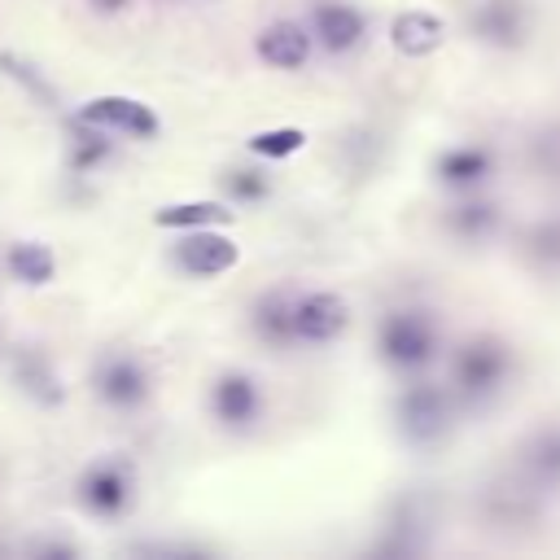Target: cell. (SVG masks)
<instances>
[{"label": "cell", "mask_w": 560, "mask_h": 560, "mask_svg": "<svg viewBox=\"0 0 560 560\" xmlns=\"http://www.w3.org/2000/svg\"><path fill=\"white\" fill-rule=\"evenodd\" d=\"M245 144H249V153L280 162V158H293L298 149H306V131L302 127H267V131H254Z\"/></svg>", "instance_id": "obj_19"}, {"label": "cell", "mask_w": 560, "mask_h": 560, "mask_svg": "<svg viewBox=\"0 0 560 560\" xmlns=\"http://www.w3.org/2000/svg\"><path fill=\"white\" fill-rule=\"evenodd\" d=\"M254 52L271 70H302L315 52V35H311V26H302L293 18H276L254 35Z\"/></svg>", "instance_id": "obj_7"}, {"label": "cell", "mask_w": 560, "mask_h": 560, "mask_svg": "<svg viewBox=\"0 0 560 560\" xmlns=\"http://www.w3.org/2000/svg\"><path fill=\"white\" fill-rule=\"evenodd\" d=\"M109 136H114V131H105V127H92V122H79V118H74V140H70V171H79V175L96 171V166H101V162L114 153Z\"/></svg>", "instance_id": "obj_16"}, {"label": "cell", "mask_w": 560, "mask_h": 560, "mask_svg": "<svg viewBox=\"0 0 560 560\" xmlns=\"http://www.w3.org/2000/svg\"><path fill=\"white\" fill-rule=\"evenodd\" d=\"M503 372H508V354L494 341H472L455 359V385L464 394H490V389H499Z\"/></svg>", "instance_id": "obj_11"}, {"label": "cell", "mask_w": 560, "mask_h": 560, "mask_svg": "<svg viewBox=\"0 0 560 560\" xmlns=\"http://www.w3.org/2000/svg\"><path fill=\"white\" fill-rule=\"evenodd\" d=\"M4 271L18 284H48L57 276V254L44 241H13L4 249Z\"/></svg>", "instance_id": "obj_14"}, {"label": "cell", "mask_w": 560, "mask_h": 560, "mask_svg": "<svg viewBox=\"0 0 560 560\" xmlns=\"http://www.w3.org/2000/svg\"><path fill=\"white\" fill-rule=\"evenodd\" d=\"M368 22L354 4L346 0H315L311 4V35L324 52H350L359 39H363Z\"/></svg>", "instance_id": "obj_9"}, {"label": "cell", "mask_w": 560, "mask_h": 560, "mask_svg": "<svg viewBox=\"0 0 560 560\" xmlns=\"http://www.w3.org/2000/svg\"><path fill=\"white\" fill-rule=\"evenodd\" d=\"M223 184H228L232 201H241V206H258V201H267V192H271V179H267L262 171H254V166H245V171H228Z\"/></svg>", "instance_id": "obj_21"}, {"label": "cell", "mask_w": 560, "mask_h": 560, "mask_svg": "<svg viewBox=\"0 0 560 560\" xmlns=\"http://www.w3.org/2000/svg\"><path fill=\"white\" fill-rule=\"evenodd\" d=\"M236 210H228L223 201H175V206H162L153 210V223L158 228H219V223H232Z\"/></svg>", "instance_id": "obj_15"}, {"label": "cell", "mask_w": 560, "mask_h": 560, "mask_svg": "<svg viewBox=\"0 0 560 560\" xmlns=\"http://www.w3.org/2000/svg\"><path fill=\"white\" fill-rule=\"evenodd\" d=\"M92 394L114 411H136L149 398V372L131 354H105L92 368Z\"/></svg>", "instance_id": "obj_4"}, {"label": "cell", "mask_w": 560, "mask_h": 560, "mask_svg": "<svg viewBox=\"0 0 560 560\" xmlns=\"http://www.w3.org/2000/svg\"><path fill=\"white\" fill-rule=\"evenodd\" d=\"M376 341H381L385 363L411 372V368H424V363L433 359V350H438V328H433V319L420 315V311H389V315L381 319Z\"/></svg>", "instance_id": "obj_2"}, {"label": "cell", "mask_w": 560, "mask_h": 560, "mask_svg": "<svg viewBox=\"0 0 560 560\" xmlns=\"http://www.w3.org/2000/svg\"><path fill=\"white\" fill-rule=\"evenodd\" d=\"M0 66H4L13 79H22V83H26V92H35L39 101H52V88H48L39 74H31V66H22V61H18V57H9V52L0 57Z\"/></svg>", "instance_id": "obj_22"}, {"label": "cell", "mask_w": 560, "mask_h": 560, "mask_svg": "<svg viewBox=\"0 0 560 560\" xmlns=\"http://www.w3.org/2000/svg\"><path fill=\"white\" fill-rule=\"evenodd\" d=\"M175 267L184 276H197V280H210V276H223L241 262V245L214 228H188V236L175 245Z\"/></svg>", "instance_id": "obj_6"}, {"label": "cell", "mask_w": 560, "mask_h": 560, "mask_svg": "<svg viewBox=\"0 0 560 560\" xmlns=\"http://www.w3.org/2000/svg\"><path fill=\"white\" fill-rule=\"evenodd\" d=\"M79 122H92V127H105V131H118V136H131V140H158L162 136V118L149 101L140 96H122V92H105V96H92L74 109Z\"/></svg>", "instance_id": "obj_3"}, {"label": "cell", "mask_w": 560, "mask_h": 560, "mask_svg": "<svg viewBox=\"0 0 560 560\" xmlns=\"http://www.w3.org/2000/svg\"><path fill=\"white\" fill-rule=\"evenodd\" d=\"M13 376H18V385L35 398V402H61V385H57V376L48 372V363L39 359V354H18V368H13Z\"/></svg>", "instance_id": "obj_18"}, {"label": "cell", "mask_w": 560, "mask_h": 560, "mask_svg": "<svg viewBox=\"0 0 560 560\" xmlns=\"http://www.w3.org/2000/svg\"><path fill=\"white\" fill-rule=\"evenodd\" d=\"M442 35H446V26H442L433 13H420V9L398 13L394 26H389V39H394V48H398L402 57H429V52L442 44Z\"/></svg>", "instance_id": "obj_13"}, {"label": "cell", "mask_w": 560, "mask_h": 560, "mask_svg": "<svg viewBox=\"0 0 560 560\" xmlns=\"http://www.w3.org/2000/svg\"><path fill=\"white\" fill-rule=\"evenodd\" d=\"M131 0H88V9L92 13H105V18H114V13H122Z\"/></svg>", "instance_id": "obj_24"}, {"label": "cell", "mask_w": 560, "mask_h": 560, "mask_svg": "<svg viewBox=\"0 0 560 560\" xmlns=\"http://www.w3.org/2000/svg\"><path fill=\"white\" fill-rule=\"evenodd\" d=\"M486 171H490V153L486 149H472V144L446 149L438 158V175L446 184H477V179H486Z\"/></svg>", "instance_id": "obj_17"}, {"label": "cell", "mask_w": 560, "mask_h": 560, "mask_svg": "<svg viewBox=\"0 0 560 560\" xmlns=\"http://www.w3.org/2000/svg\"><path fill=\"white\" fill-rule=\"evenodd\" d=\"M464 214H455V223L464 228V232H477L486 219H490V206H459Z\"/></svg>", "instance_id": "obj_23"}, {"label": "cell", "mask_w": 560, "mask_h": 560, "mask_svg": "<svg viewBox=\"0 0 560 560\" xmlns=\"http://www.w3.org/2000/svg\"><path fill=\"white\" fill-rule=\"evenodd\" d=\"M210 411L223 429H249L262 416V389L249 372H223L210 385Z\"/></svg>", "instance_id": "obj_8"}, {"label": "cell", "mask_w": 560, "mask_h": 560, "mask_svg": "<svg viewBox=\"0 0 560 560\" xmlns=\"http://www.w3.org/2000/svg\"><path fill=\"white\" fill-rule=\"evenodd\" d=\"M74 494H79V503H83L92 516H101V521L122 516V512L131 508V499H136L131 464H127V459H114V455L88 464V468L79 472V481H74Z\"/></svg>", "instance_id": "obj_1"}, {"label": "cell", "mask_w": 560, "mask_h": 560, "mask_svg": "<svg viewBox=\"0 0 560 560\" xmlns=\"http://www.w3.org/2000/svg\"><path fill=\"white\" fill-rule=\"evenodd\" d=\"M477 31H481L486 39H499V44L516 39V35H521V13H516V0H490V4L477 13Z\"/></svg>", "instance_id": "obj_20"}, {"label": "cell", "mask_w": 560, "mask_h": 560, "mask_svg": "<svg viewBox=\"0 0 560 560\" xmlns=\"http://www.w3.org/2000/svg\"><path fill=\"white\" fill-rule=\"evenodd\" d=\"M446 416H451L446 411V394L433 389V385H416L398 402V429H402L407 442H420V446L433 442V438H442Z\"/></svg>", "instance_id": "obj_10"}, {"label": "cell", "mask_w": 560, "mask_h": 560, "mask_svg": "<svg viewBox=\"0 0 560 560\" xmlns=\"http://www.w3.org/2000/svg\"><path fill=\"white\" fill-rule=\"evenodd\" d=\"M293 302H298V293H289V289H267V293L254 302V311H249L254 337L267 341V346H293V341H298V332H293Z\"/></svg>", "instance_id": "obj_12"}, {"label": "cell", "mask_w": 560, "mask_h": 560, "mask_svg": "<svg viewBox=\"0 0 560 560\" xmlns=\"http://www.w3.org/2000/svg\"><path fill=\"white\" fill-rule=\"evenodd\" d=\"M350 328V306L341 293L315 289V293H298L293 302V332L302 346H328Z\"/></svg>", "instance_id": "obj_5"}]
</instances>
